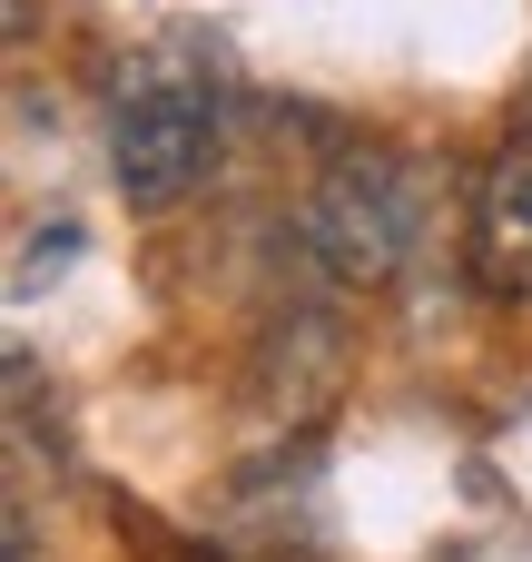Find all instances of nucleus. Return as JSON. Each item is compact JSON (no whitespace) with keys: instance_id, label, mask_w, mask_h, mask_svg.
<instances>
[{"instance_id":"1","label":"nucleus","mask_w":532,"mask_h":562,"mask_svg":"<svg viewBox=\"0 0 532 562\" xmlns=\"http://www.w3.org/2000/svg\"><path fill=\"white\" fill-rule=\"evenodd\" d=\"M217 138H227V99L188 40H148L109 69V178L138 207H178L217 168Z\"/></svg>"},{"instance_id":"2","label":"nucleus","mask_w":532,"mask_h":562,"mask_svg":"<svg viewBox=\"0 0 532 562\" xmlns=\"http://www.w3.org/2000/svg\"><path fill=\"white\" fill-rule=\"evenodd\" d=\"M425 217H434V168L415 148H385V138H346L316 188H306V257L336 277V286H395L425 247Z\"/></svg>"},{"instance_id":"3","label":"nucleus","mask_w":532,"mask_h":562,"mask_svg":"<svg viewBox=\"0 0 532 562\" xmlns=\"http://www.w3.org/2000/svg\"><path fill=\"white\" fill-rule=\"evenodd\" d=\"M346 385V326L326 306H286L267 336H257V366H247V405H257V435L267 445H306L326 425Z\"/></svg>"},{"instance_id":"4","label":"nucleus","mask_w":532,"mask_h":562,"mask_svg":"<svg viewBox=\"0 0 532 562\" xmlns=\"http://www.w3.org/2000/svg\"><path fill=\"white\" fill-rule=\"evenodd\" d=\"M464 267L484 296H532V128H513L474 188V227H464Z\"/></svg>"},{"instance_id":"5","label":"nucleus","mask_w":532,"mask_h":562,"mask_svg":"<svg viewBox=\"0 0 532 562\" xmlns=\"http://www.w3.org/2000/svg\"><path fill=\"white\" fill-rule=\"evenodd\" d=\"M118 543H128L138 562H237L227 543H207V533H168L148 504H118Z\"/></svg>"}]
</instances>
